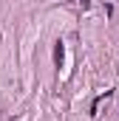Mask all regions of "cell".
<instances>
[{
	"label": "cell",
	"mask_w": 119,
	"mask_h": 121,
	"mask_svg": "<svg viewBox=\"0 0 119 121\" xmlns=\"http://www.w3.org/2000/svg\"><path fill=\"white\" fill-rule=\"evenodd\" d=\"M54 59H57V65L62 62V42H57V51H54Z\"/></svg>",
	"instance_id": "cell-1"
}]
</instances>
